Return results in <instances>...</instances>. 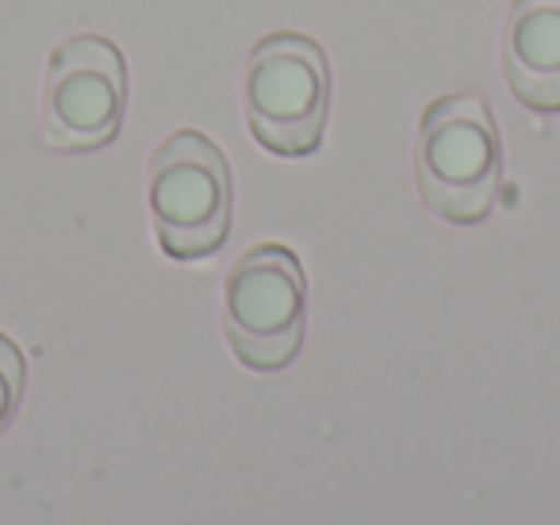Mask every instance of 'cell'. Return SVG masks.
<instances>
[{
	"label": "cell",
	"instance_id": "4",
	"mask_svg": "<svg viewBox=\"0 0 560 525\" xmlns=\"http://www.w3.org/2000/svg\"><path fill=\"white\" fill-rule=\"evenodd\" d=\"M150 219L173 261H200L231 231V165L200 131H177L150 158Z\"/></svg>",
	"mask_w": 560,
	"mask_h": 525
},
{
	"label": "cell",
	"instance_id": "2",
	"mask_svg": "<svg viewBox=\"0 0 560 525\" xmlns=\"http://www.w3.org/2000/svg\"><path fill=\"white\" fill-rule=\"evenodd\" d=\"M242 104L249 131L269 154H315L330 112V66L323 47L292 32L261 39L249 55Z\"/></svg>",
	"mask_w": 560,
	"mask_h": 525
},
{
	"label": "cell",
	"instance_id": "6",
	"mask_svg": "<svg viewBox=\"0 0 560 525\" xmlns=\"http://www.w3.org/2000/svg\"><path fill=\"white\" fill-rule=\"evenodd\" d=\"M506 85L541 116L560 112V0H514L503 35Z\"/></svg>",
	"mask_w": 560,
	"mask_h": 525
},
{
	"label": "cell",
	"instance_id": "5",
	"mask_svg": "<svg viewBox=\"0 0 560 525\" xmlns=\"http://www.w3.org/2000/svg\"><path fill=\"white\" fill-rule=\"evenodd\" d=\"M127 66L116 43L101 35H73L58 43L47 66L43 135L55 150H101L124 127Z\"/></svg>",
	"mask_w": 560,
	"mask_h": 525
},
{
	"label": "cell",
	"instance_id": "1",
	"mask_svg": "<svg viewBox=\"0 0 560 525\" xmlns=\"http://www.w3.org/2000/svg\"><path fill=\"white\" fill-rule=\"evenodd\" d=\"M503 150L480 93H453L422 112L415 142V180L434 215L457 226L483 223L495 208Z\"/></svg>",
	"mask_w": 560,
	"mask_h": 525
},
{
	"label": "cell",
	"instance_id": "7",
	"mask_svg": "<svg viewBox=\"0 0 560 525\" xmlns=\"http://www.w3.org/2000/svg\"><path fill=\"white\" fill-rule=\"evenodd\" d=\"M24 384H27L24 353H20L16 341L0 334V438L16 422V410L24 402Z\"/></svg>",
	"mask_w": 560,
	"mask_h": 525
},
{
	"label": "cell",
	"instance_id": "3",
	"mask_svg": "<svg viewBox=\"0 0 560 525\" xmlns=\"http://www.w3.org/2000/svg\"><path fill=\"white\" fill-rule=\"evenodd\" d=\"M223 330L234 357L254 372H280L296 361L307 334V280L292 249L254 246L231 265Z\"/></svg>",
	"mask_w": 560,
	"mask_h": 525
}]
</instances>
